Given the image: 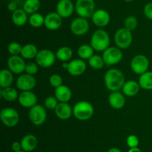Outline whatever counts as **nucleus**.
<instances>
[{
    "label": "nucleus",
    "instance_id": "4",
    "mask_svg": "<svg viewBox=\"0 0 152 152\" xmlns=\"http://www.w3.org/2000/svg\"><path fill=\"white\" fill-rule=\"evenodd\" d=\"M94 0H77L75 3V11L79 16L88 19L91 18L95 11Z\"/></svg>",
    "mask_w": 152,
    "mask_h": 152
},
{
    "label": "nucleus",
    "instance_id": "18",
    "mask_svg": "<svg viewBox=\"0 0 152 152\" xmlns=\"http://www.w3.org/2000/svg\"><path fill=\"white\" fill-rule=\"evenodd\" d=\"M18 101L22 107L30 109L37 104V97L32 91H22L18 97Z\"/></svg>",
    "mask_w": 152,
    "mask_h": 152
},
{
    "label": "nucleus",
    "instance_id": "39",
    "mask_svg": "<svg viewBox=\"0 0 152 152\" xmlns=\"http://www.w3.org/2000/svg\"><path fill=\"white\" fill-rule=\"evenodd\" d=\"M126 144L130 148H137L139 145V139L137 136L134 135V134L129 135L126 139Z\"/></svg>",
    "mask_w": 152,
    "mask_h": 152
},
{
    "label": "nucleus",
    "instance_id": "19",
    "mask_svg": "<svg viewBox=\"0 0 152 152\" xmlns=\"http://www.w3.org/2000/svg\"><path fill=\"white\" fill-rule=\"evenodd\" d=\"M54 111L58 119L61 120H68L73 115V108L67 102H59Z\"/></svg>",
    "mask_w": 152,
    "mask_h": 152
},
{
    "label": "nucleus",
    "instance_id": "33",
    "mask_svg": "<svg viewBox=\"0 0 152 152\" xmlns=\"http://www.w3.org/2000/svg\"><path fill=\"white\" fill-rule=\"evenodd\" d=\"M88 64L92 69H101L105 65V63L102 56L99 55H94L91 58L88 59Z\"/></svg>",
    "mask_w": 152,
    "mask_h": 152
},
{
    "label": "nucleus",
    "instance_id": "40",
    "mask_svg": "<svg viewBox=\"0 0 152 152\" xmlns=\"http://www.w3.org/2000/svg\"><path fill=\"white\" fill-rule=\"evenodd\" d=\"M143 13L147 19L152 20V2L147 3L143 9Z\"/></svg>",
    "mask_w": 152,
    "mask_h": 152
},
{
    "label": "nucleus",
    "instance_id": "21",
    "mask_svg": "<svg viewBox=\"0 0 152 152\" xmlns=\"http://www.w3.org/2000/svg\"><path fill=\"white\" fill-rule=\"evenodd\" d=\"M54 96L59 102L68 103L72 98V92L68 86L62 84L55 88Z\"/></svg>",
    "mask_w": 152,
    "mask_h": 152
},
{
    "label": "nucleus",
    "instance_id": "17",
    "mask_svg": "<svg viewBox=\"0 0 152 152\" xmlns=\"http://www.w3.org/2000/svg\"><path fill=\"white\" fill-rule=\"evenodd\" d=\"M62 25V18L56 12H50L45 16V27L50 31H56Z\"/></svg>",
    "mask_w": 152,
    "mask_h": 152
},
{
    "label": "nucleus",
    "instance_id": "10",
    "mask_svg": "<svg viewBox=\"0 0 152 152\" xmlns=\"http://www.w3.org/2000/svg\"><path fill=\"white\" fill-rule=\"evenodd\" d=\"M131 69L137 75H141L148 71L149 61L146 56L143 55H137L131 61Z\"/></svg>",
    "mask_w": 152,
    "mask_h": 152
},
{
    "label": "nucleus",
    "instance_id": "12",
    "mask_svg": "<svg viewBox=\"0 0 152 152\" xmlns=\"http://www.w3.org/2000/svg\"><path fill=\"white\" fill-rule=\"evenodd\" d=\"M26 63L22 56L10 55L7 60V67L13 74L22 75L25 70Z\"/></svg>",
    "mask_w": 152,
    "mask_h": 152
},
{
    "label": "nucleus",
    "instance_id": "8",
    "mask_svg": "<svg viewBox=\"0 0 152 152\" xmlns=\"http://www.w3.org/2000/svg\"><path fill=\"white\" fill-rule=\"evenodd\" d=\"M36 63L39 66L42 68H50L54 64L56 60V54L53 53L51 50L47 49H42L39 51L36 57Z\"/></svg>",
    "mask_w": 152,
    "mask_h": 152
},
{
    "label": "nucleus",
    "instance_id": "37",
    "mask_svg": "<svg viewBox=\"0 0 152 152\" xmlns=\"http://www.w3.org/2000/svg\"><path fill=\"white\" fill-rule=\"evenodd\" d=\"M62 82H63L62 77L58 74L51 75L49 78V83H50V86L53 88H56L62 85Z\"/></svg>",
    "mask_w": 152,
    "mask_h": 152
},
{
    "label": "nucleus",
    "instance_id": "32",
    "mask_svg": "<svg viewBox=\"0 0 152 152\" xmlns=\"http://www.w3.org/2000/svg\"><path fill=\"white\" fill-rule=\"evenodd\" d=\"M28 22L33 28H40L45 24V16L39 13H35L30 15Z\"/></svg>",
    "mask_w": 152,
    "mask_h": 152
},
{
    "label": "nucleus",
    "instance_id": "13",
    "mask_svg": "<svg viewBox=\"0 0 152 152\" xmlns=\"http://www.w3.org/2000/svg\"><path fill=\"white\" fill-rule=\"evenodd\" d=\"M37 80L34 75H31L27 73L22 74L16 79V87L22 91H32L36 86Z\"/></svg>",
    "mask_w": 152,
    "mask_h": 152
},
{
    "label": "nucleus",
    "instance_id": "34",
    "mask_svg": "<svg viewBox=\"0 0 152 152\" xmlns=\"http://www.w3.org/2000/svg\"><path fill=\"white\" fill-rule=\"evenodd\" d=\"M124 25L126 29L129 31H134L138 25V20L134 16H129L124 21Z\"/></svg>",
    "mask_w": 152,
    "mask_h": 152
},
{
    "label": "nucleus",
    "instance_id": "45",
    "mask_svg": "<svg viewBox=\"0 0 152 152\" xmlns=\"http://www.w3.org/2000/svg\"><path fill=\"white\" fill-rule=\"evenodd\" d=\"M125 1H128V2H129V1H134V0H124Z\"/></svg>",
    "mask_w": 152,
    "mask_h": 152
},
{
    "label": "nucleus",
    "instance_id": "5",
    "mask_svg": "<svg viewBox=\"0 0 152 152\" xmlns=\"http://www.w3.org/2000/svg\"><path fill=\"white\" fill-rule=\"evenodd\" d=\"M133 41L132 31L126 28H119L114 34V43L117 47L120 49H126L129 48Z\"/></svg>",
    "mask_w": 152,
    "mask_h": 152
},
{
    "label": "nucleus",
    "instance_id": "29",
    "mask_svg": "<svg viewBox=\"0 0 152 152\" xmlns=\"http://www.w3.org/2000/svg\"><path fill=\"white\" fill-rule=\"evenodd\" d=\"M138 83L142 89L145 90H152V72L147 71L140 75Z\"/></svg>",
    "mask_w": 152,
    "mask_h": 152
},
{
    "label": "nucleus",
    "instance_id": "36",
    "mask_svg": "<svg viewBox=\"0 0 152 152\" xmlns=\"http://www.w3.org/2000/svg\"><path fill=\"white\" fill-rule=\"evenodd\" d=\"M59 101L55 96H48L45 98L44 102L45 107L48 110H55Z\"/></svg>",
    "mask_w": 152,
    "mask_h": 152
},
{
    "label": "nucleus",
    "instance_id": "31",
    "mask_svg": "<svg viewBox=\"0 0 152 152\" xmlns=\"http://www.w3.org/2000/svg\"><path fill=\"white\" fill-rule=\"evenodd\" d=\"M94 49L91 45L83 44L79 47L77 54L80 59L85 61V60H88L89 58H91L94 55Z\"/></svg>",
    "mask_w": 152,
    "mask_h": 152
},
{
    "label": "nucleus",
    "instance_id": "22",
    "mask_svg": "<svg viewBox=\"0 0 152 152\" xmlns=\"http://www.w3.org/2000/svg\"><path fill=\"white\" fill-rule=\"evenodd\" d=\"M22 150L25 152H31L35 150L38 145V140L34 134H26L20 141Z\"/></svg>",
    "mask_w": 152,
    "mask_h": 152
},
{
    "label": "nucleus",
    "instance_id": "9",
    "mask_svg": "<svg viewBox=\"0 0 152 152\" xmlns=\"http://www.w3.org/2000/svg\"><path fill=\"white\" fill-rule=\"evenodd\" d=\"M102 58L105 63V65L108 66L116 65L119 63L123 59V52L121 49L118 47L109 46L102 52Z\"/></svg>",
    "mask_w": 152,
    "mask_h": 152
},
{
    "label": "nucleus",
    "instance_id": "16",
    "mask_svg": "<svg viewBox=\"0 0 152 152\" xmlns=\"http://www.w3.org/2000/svg\"><path fill=\"white\" fill-rule=\"evenodd\" d=\"M86 69H87V65L84 60L78 58V59L71 60L70 62L68 63L67 71L72 76H80L86 72Z\"/></svg>",
    "mask_w": 152,
    "mask_h": 152
},
{
    "label": "nucleus",
    "instance_id": "7",
    "mask_svg": "<svg viewBox=\"0 0 152 152\" xmlns=\"http://www.w3.org/2000/svg\"><path fill=\"white\" fill-rule=\"evenodd\" d=\"M0 119L6 127L13 128L19 124V114L14 108L5 107L0 112Z\"/></svg>",
    "mask_w": 152,
    "mask_h": 152
},
{
    "label": "nucleus",
    "instance_id": "6",
    "mask_svg": "<svg viewBox=\"0 0 152 152\" xmlns=\"http://www.w3.org/2000/svg\"><path fill=\"white\" fill-rule=\"evenodd\" d=\"M46 108L40 104H36L30 108L28 117L31 123L36 126H40L45 122L47 119Z\"/></svg>",
    "mask_w": 152,
    "mask_h": 152
},
{
    "label": "nucleus",
    "instance_id": "14",
    "mask_svg": "<svg viewBox=\"0 0 152 152\" xmlns=\"http://www.w3.org/2000/svg\"><path fill=\"white\" fill-rule=\"evenodd\" d=\"M91 21L94 25L99 28H104L109 24L111 16L107 10L104 9L96 10L91 16Z\"/></svg>",
    "mask_w": 152,
    "mask_h": 152
},
{
    "label": "nucleus",
    "instance_id": "30",
    "mask_svg": "<svg viewBox=\"0 0 152 152\" xmlns=\"http://www.w3.org/2000/svg\"><path fill=\"white\" fill-rule=\"evenodd\" d=\"M41 6L40 0H25L23 4V10L28 14H33L37 13Z\"/></svg>",
    "mask_w": 152,
    "mask_h": 152
},
{
    "label": "nucleus",
    "instance_id": "44",
    "mask_svg": "<svg viewBox=\"0 0 152 152\" xmlns=\"http://www.w3.org/2000/svg\"><path fill=\"white\" fill-rule=\"evenodd\" d=\"M108 152H122V151L120 149L117 148H110L109 150L108 151Z\"/></svg>",
    "mask_w": 152,
    "mask_h": 152
},
{
    "label": "nucleus",
    "instance_id": "41",
    "mask_svg": "<svg viewBox=\"0 0 152 152\" xmlns=\"http://www.w3.org/2000/svg\"><path fill=\"white\" fill-rule=\"evenodd\" d=\"M11 148L13 152H18L22 151V145H21L20 142H16V141L13 142L11 145Z\"/></svg>",
    "mask_w": 152,
    "mask_h": 152
},
{
    "label": "nucleus",
    "instance_id": "27",
    "mask_svg": "<svg viewBox=\"0 0 152 152\" xmlns=\"http://www.w3.org/2000/svg\"><path fill=\"white\" fill-rule=\"evenodd\" d=\"M0 96L6 101L12 102L17 99L19 97V94H18L17 89L11 87V86H9L7 88H1Z\"/></svg>",
    "mask_w": 152,
    "mask_h": 152
},
{
    "label": "nucleus",
    "instance_id": "23",
    "mask_svg": "<svg viewBox=\"0 0 152 152\" xmlns=\"http://www.w3.org/2000/svg\"><path fill=\"white\" fill-rule=\"evenodd\" d=\"M140 89V86L138 82H137L136 80H130L125 82L122 90H123V93L126 96L134 97L137 95Z\"/></svg>",
    "mask_w": 152,
    "mask_h": 152
},
{
    "label": "nucleus",
    "instance_id": "20",
    "mask_svg": "<svg viewBox=\"0 0 152 152\" xmlns=\"http://www.w3.org/2000/svg\"><path fill=\"white\" fill-rule=\"evenodd\" d=\"M126 95L120 91L111 92L108 96V103L112 108L115 110H120L125 106L126 104Z\"/></svg>",
    "mask_w": 152,
    "mask_h": 152
},
{
    "label": "nucleus",
    "instance_id": "42",
    "mask_svg": "<svg viewBox=\"0 0 152 152\" xmlns=\"http://www.w3.org/2000/svg\"><path fill=\"white\" fill-rule=\"evenodd\" d=\"M17 9V4H16L15 1H10V2L8 3V4H7V10H8L9 11L11 12V13L14 12L15 10H16Z\"/></svg>",
    "mask_w": 152,
    "mask_h": 152
},
{
    "label": "nucleus",
    "instance_id": "26",
    "mask_svg": "<svg viewBox=\"0 0 152 152\" xmlns=\"http://www.w3.org/2000/svg\"><path fill=\"white\" fill-rule=\"evenodd\" d=\"M39 50L37 46L32 43H28L22 46L21 56L26 60H32L36 58Z\"/></svg>",
    "mask_w": 152,
    "mask_h": 152
},
{
    "label": "nucleus",
    "instance_id": "28",
    "mask_svg": "<svg viewBox=\"0 0 152 152\" xmlns=\"http://www.w3.org/2000/svg\"><path fill=\"white\" fill-rule=\"evenodd\" d=\"M73 50L68 46H62L56 52V59L62 62H67L72 58Z\"/></svg>",
    "mask_w": 152,
    "mask_h": 152
},
{
    "label": "nucleus",
    "instance_id": "43",
    "mask_svg": "<svg viewBox=\"0 0 152 152\" xmlns=\"http://www.w3.org/2000/svg\"><path fill=\"white\" fill-rule=\"evenodd\" d=\"M128 152H142V151H141V149H140L139 148H130L129 151H128Z\"/></svg>",
    "mask_w": 152,
    "mask_h": 152
},
{
    "label": "nucleus",
    "instance_id": "35",
    "mask_svg": "<svg viewBox=\"0 0 152 152\" xmlns=\"http://www.w3.org/2000/svg\"><path fill=\"white\" fill-rule=\"evenodd\" d=\"M22 46L17 42H12L7 46V51L10 55H19L22 52Z\"/></svg>",
    "mask_w": 152,
    "mask_h": 152
},
{
    "label": "nucleus",
    "instance_id": "24",
    "mask_svg": "<svg viewBox=\"0 0 152 152\" xmlns=\"http://www.w3.org/2000/svg\"><path fill=\"white\" fill-rule=\"evenodd\" d=\"M11 19L13 23L16 26H23L28 21V13L23 10V8H18L12 13Z\"/></svg>",
    "mask_w": 152,
    "mask_h": 152
},
{
    "label": "nucleus",
    "instance_id": "11",
    "mask_svg": "<svg viewBox=\"0 0 152 152\" xmlns=\"http://www.w3.org/2000/svg\"><path fill=\"white\" fill-rule=\"evenodd\" d=\"M70 29L73 34L76 36H83L89 30V22L87 19L83 17L75 18L70 25Z\"/></svg>",
    "mask_w": 152,
    "mask_h": 152
},
{
    "label": "nucleus",
    "instance_id": "1",
    "mask_svg": "<svg viewBox=\"0 0 152 152\" xmlns=\"http://www.w3.org/2000/svg\"><path fill=\"white\" fill-rule=\"evenodd\" d=\"M126 82L123 73L118 69H110L104 76L105 86L111 92L120 91Z\"/></svg>",
    "mask_w": 152,
    "mask_h": 152
},
{
    "label": "nucleus",
    "instance_id": "15",
    "mask_svg": "<svg viewBox=\"0 0 152 152\" xmlns=\"http://www.w3.org/2000/svg\"><path fill=\"white\" fill-rule=\"evenodd\" d=\"M75 10V4L71 0H59L56 4V13L63 19L69 18Z\"/></svg>",
    "mask_w": 152,
    "mask_h": 152
},
{
    "label": "nucleus",
    "instance_id": "3",
    "mask_svg": "<svg viewBox=\"0 0 152 152\" xmlns=\"http://www.w3.org/2000/svg\"><path fill=\"white\" fill-rule=\"evenodd\" d=\"M94 106L89 101H80L73 107V115L80 121H87L93 116Z\"/></svg>",
    "mask_w": 152,
    "mask_h": 152
},
{
    "label": "nucleus",
    "instance_id": "46",
    "mask_svg": "<svg viewBox=\"0 0 152 152\" xmlns=\"http://www.w3.org/2000/svg\"><path fill=\"white\" fill-rule=\"evenodd\" d=\"M18 152H25V151H24L23 150H22V151H18Z\"/></svg>",
    "mask_w": 152,
    "mask_h": 152
},
{
    "label": "nucleus",
    "instance_id": "2",
    "mask_svg": "<svg viewBox=\"0 0 152 152\" xmlns=\"http://www.w3.org/2000/svg\"><path fill=\"white\" fill-rule=\"evenodd\" d=\"M110 37L108 33L103 29H97L91 37L90 45L96 52H104L110 46Z\"/></svg>",
    "mask_w": 152,
    "mask_h": 152
},
{
    "label": "nucleus",
    "instance_id": "38",
    "mask_svg": "<svg viewBox=\"0 0 152 152\" xmlns=\"http://www.w3.org/2000/svg\"><path fill=\"white\" fill-rule=\"evenodd\" d=\"M39 71V66L37 63L29 62L27 63L25 66V73L31 75H34L37 74Z\"/></svg>",
    "mask_w": 152,
    "mask_h": 152
},
{
    "label": "nucleus",
    "instance_id": "25",
    "mask_svg": "<svg viewBox=\"0 0 152 152\" xmlns=\"http://www.w3.org/2000/svg\"><path fill=\"white\" fill-rule=\"evenodd\" d=\"M13 82V73L8 69H3L0 72V86L7 88L11 86Z\"/></svg>",
    "mask_w": 152,
    "mask_h": 152
}]
</instances>
